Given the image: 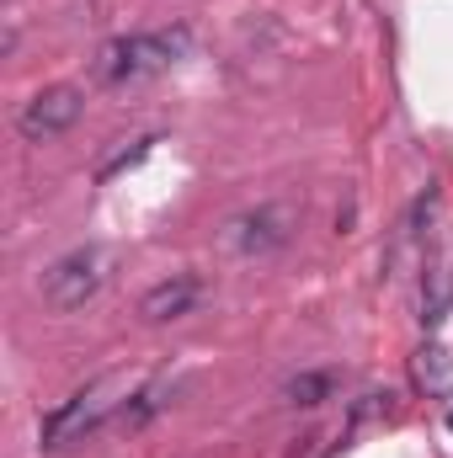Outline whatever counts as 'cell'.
<instances>
[{
	"label": "cell",
	"instance_id": "obj_1",
	"mask_svg": "<svg viewBox=\"0 0 453 458\" xmlns=\"http://www.w3.org/2000/svg\"><path fill=\"white\" fill-rule=\"evenodd\" d=\"M187 48V27H171V32H133V38H113L102 54H97V75L107 86H128V81H144V75H160L182 59Z\"/></svg>",
	"mask_w": 453,
	"mask_h": 458
},
{
	"label": "cell",
	"instance_id": "obj_2",
	"mask_svg": "<svg viewBox=\"0 0 453 458\" xmlns=\"http://www.w3.org/2000/svg\"><path fill=\"white\" fill-rule=\"evenodd\" d=\"M133 378H102V384H91V389H81V394H70L48 421H43V443L48 448H64V443H75V437H91L97 427H107V416H117L128 400H133Z\"/></svg>",
	"mask_w": 453,
	"mask_h": 458
},
{
	"label": "cell",
	"instance_id": "obj_3",
	"mask_svg": "<svg viewBox=\"0 0 453 458\" xmlns=\"http://www.w3.org/2000/svg\"><path fill=\"white\" fill-rule=\"evenodd\" d=\"M107 277H113V250H102V245H81V250H64L48 272H43V304L48 310H59V315H70V310H86L102 288H107Z\"/></svg>",
	"mask_w": 453,
	"mask_h": 458
},
{
	"label": "cell",
	"instance_id": "obj_4",
	"mask_svg": "<svg viewBox=\"0 0 453 458\" xmlns=\"http://www.w3.org/2000/svg\"><path fill=\"white\" fill-rule=\"evenodd\" d=\"M294 229H299V214L288 203H256V208L235 214L225 225V245L235 256H245V261H261V256L283 250L294 240Z\"/></svg>",
	"mask_w": 453,
	"mask_h": 458
},
{
	"label": "cell",
	"instance_id": "obj_5",
	"mask_svg": "<svg viewBox=\"0 0 453 458\" xmlns=\"http://www.w3.org/2000/svg\"><path fill=\"white\" fill-rule=\"evenodd\" d=\"M86 113V97L75 86H43L21 113H16V133L27 144H43V139H59L75 128V117Z\"/></svg>",
	"mask_w": 453,
	"mask_h": 458
},
{
	"label": "cell",
	"instance_id": "obj_6",
	"mask_svg": "<svg viewBox=\"0 0 453 458\" xmlns=\"http://www.w3.org/2000/svg\"><path fill=\"white\" fill-rule=\"evenodd\" d=\"M198 299H203V283L192 277V272H176V277H166V283H155L144 299H139V315L144 320H182V315H192L198 310Z\"/></svg>",
	"mask_w": 453,
	"mask_h": 458
},
{
	"label": "cell",
	"instance_id": "obj_7",
	"mask_svg": "<svg viewBox=\"0 0 453 458\" xmlns=\"http://www.w3.org/2000/svg\"><path fill=\"white\" fill-rule=\"evenodd\" d=\"M331 389H337V378L331 373H299V378H288V389H283V400L288 405H321V400H331Z\"/></svg>",
	"mask_w": 453,
	"mask_h": 458
},
{
	"label": "cell",
	"instance_id": "obj_8",
	"mask_svg": "<svg viewBox=\"0 0 453 458\" xmlns=\"http://www.w3.org/2000/svg\"><path fill=\"white\" fill-rule=\"evenodd\" d=\"M427 277H432V293H422V320H427V326H438V320H443V310L453 304V272H449V267H432Z\"/></svg>",
	"mask_w": 453,
	"mask_h": 458
},
{
	"label": "cell",
	"instance_id": "obj_9",
	"mask_svg": "<svg viewBox=\"0 0 453 458\" xmlns=\"http://www.w3.org/2000/svg\"><path fill=\"white\" fill-rule=\"evenodd\" d=\"M443 357H449V352H438V346H432V352H422V384H427L432 394H443V389L453 384V368L443 362Z\"/></svg>",
	"mask_w": 453,
	"mask_h": 458
}]
</instances>
